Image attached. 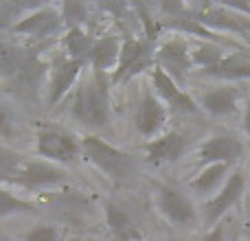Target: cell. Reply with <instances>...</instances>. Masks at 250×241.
<instances>
[{
	"instance_id": "1",
	"label": "cell",
	"mask_w": 250,
	"mask_h": 241,
	"mask_svg": "<svg viewBox=\"0 0 250 241\" xmlns=\"http://www.w3.org/2000/svg\"><path fill=\"white\" fill-rule=\"evenodd\" d=\"M83 154L88 156L92 164L101 169L105 176H110L114 182H125L134 176V158L125 151L117 149V147L108 145L105 141L97 136H88L83 138Z\"/></svg>"
},
{
	"instance_id": "2",
	"label": "cell",
	"mask_w": 250,
	"mask_h": 241,
	"mask_svg": "<svg viewBox=\"0 0 250 241\" xmlns=\"http://www.w3.org/2000/svg\"><path fill=\"white\" fill-rule=\"evenodd\" d=\"M99 73H97L95 81H88L79 88L77 97H75V105H73V114L77 120L90 125V127H104L110 120L108 112V95L105 88L99 81Z\"/></svg>"
},
{
	"instance_id": "3",
	"label": "cell",
	"mask_w": 250,
	"mask_h": 241,
	"mask_svg": "<svg viewBox=\"0 0 250 241\" xmlns=\"http://www.w3.org/2000/svg\"><path fill=\"white\" fill-rule=\"evenodd\" d=\"M246 193V176L242 171H235L233 176H229V180L224 182V186L220 189V193L213 200H208L204 206V220L208 226H217V221L242 200V195Z\"/></svg>"
},
{
	"instance_id": "4",
	"label": "cell",
	"mask_w": 250,
	"mask_h": 241,
	"mask_svg": "<svg viewBox=\"0 0 250 241\" xmlns=\"http://www.w3.org/2000/svg\"><path fill=\"white\" fill-rule=\"evenodd\" d=\"M151 42L149 40H127L121 46V60L112 75V83L127 81L132 75L151 66Z\"/></svg>"
},
{
	"instance_id": "5",
	"label": "cell",
	"mask_w": 250,
	"mask_h": 241,
	"mask_svg": "<svg viewBox=\"0 0 250 241\" xmlns=\"http://www.w3.org/2000/svg\"><path fill=\"white\" fill-rule=\"evenodd\" d=\"M79 149H82L79 142L62 129L46 127L40 129L38 134V151L44 158L57 160V162H75V158L79 156Z\"/></svg>"
},
{
	"instance_id": "6",
	"label": "cell",
	"mask_w": 250,
	"mask_h": 241,
	"mask_svg": "<svg viewBox=\"0 0 250 241\" xmlns=\"http://www.w3.org/2000/svg\"><path fill=\"white\" fill-rule=\"evenodd\" d=\"M158 64L165 73L171 79H178V81H185L187 70L191 68L193 60H191L189 53V44L182 38H173L169 42H165L163 46L158 48Z\"/></svg>"
},
{
	"instance_id": "7",
	"label": "cell",
	"mask_w": 250,
	"mask_h": 241,
	"mask_svg": "<svg viewBox=\"0 0 250 241\" xmlns=\"http://www.w3.org/2000/svg\"><path fill=\"white\" fill-rule=\"evenodd\" d=\"M158 208L169 221L178 226H189L195 221V206L187 195L171 186H160L158 191Z\"/></svg>"
},
{
	"instance_id": "8",
	"label": "cell",
	"mask_w": 250,
	"mask_h": 241,
	"mask_svg": "<svg viewBox=\"0 0 250 241\" xmlns=\"http://www.w3.org/2000/svg\"><path fill=\"white\" fill-rule=\"evenodd\" d=\"M64 180H66V173L62 169L53 167L48 162L33 160V162L22 164L20 171L16 173V178L11 182H18V184L26 186V189H44V186H55Z\"/></svg>"
},
{
	"instance_id": "9",
	"label": "cell",
	"mask_w": 250,
	"mask_h": 241,
	"mask_svg": "<svg viewBox=\"0 0 250 241\" xmlns=\"http://www.w3.org/2000/svg\"><path fill=\"white\" fill-rule=\"evenodd\" d=\"M244 154V145L235 136H213L200 147V158L208 164H230Z\"/></svg>"
},
{
	"instance_id": "10",
	"label": "cell",
	"mask_w": 250,
	"mask_h": 241,
	"mask_svg": "<svg viewBox=\"0 0 250 241\" xmlns=\"http://www.w3.org/2000/svg\"><path fill=\"white\" fill-rule=\"evenodd\" d=\"M154 86H156V90H158V95L171 105L173 112H191L193 114L200 110L198 105H195V101L191 99L187 92H182L180 88L176 86V81H173L160 66L154 68Z\"/></svg>"
},
{
	"instance_id": "11",
	"label": "cell",
	"mask_w": 250,
	"mask_h": 241,
	"mask_svg": "<svg viewBox=\"0 0 250 241\" xmlns=\"http://www.w3.org/2000/svg\"><path fill=\"white\" fill-rule=\"evenodd\" d=\"M62 24V18L57 16L55 9L51 7H42L38 11L29 13L22 22H18L13 29L18 33H29V35H35V38H46V35H53Z\"/></svg>"
},
{
	"instance_id": "12",
	"label": "cell",
	"mask_w": 250,
	"mask_h": 241,
	"mask_svg": "<svg viewBox=\"0 0 250 241\" xmlns=\"http://www.w3.org/2000/svg\"><path fill=\"white\" fill-rule=\"evenodd\" d=\"M83 64L70 60V57H57L55 68H53V79H51V95H48V103L55 105L62 97L68 92L73 81L77 79L79 70Z\"/></svg>"
},
{
	"instance_id": "13",
	"label": "cell",
	"mask_w": 250,
	"mask_h": 241,
	"mask_svg": "<svg viewBox=\"0 0 250 241\" xmlns=\"http://www.w3.org/2000/svg\"><path fill=\"white\" fill-rule=\"evenodd\" d=\"M165 119H167V112L160 105L158 99H154L151 92H145L141 105H138L136 112V127L143 136H154L160 127H163Z\"/></svg>"
},
{
	"instance_id": "14",
	"label": "cell",
	"mask_w": 250,
	"mask_h": 241,
	"mask_svg": "<svg viewBox=\"0 0 250 241\" xmlns=\"http://www.w3.org/2000/svg\"><path fill=\"white\" fill-rule=\"evenodd\" d=\"M207 77L226 79V81H237V79H250V55L246 53H230L224 55V60L208 70H202Z\"/></svg>"
},
{
	"instance_id": "15",
	"label": "cell",
	"mask_w": 250,
	"mask_h": 241,
	"mask_svg": "<svg viewBox=\"0 0 250 241\" xmlns=\"http://www.w3.org/2000/svg\"><path fill=\"white\" fill-rule=\"evenodd\" d=\"M237 99H239V90L233 86H222V88H213V90L204 92L200 97V105L207 112L215 114V117H226V114L237 110Z\"/></svg>"
},
{
	"instance_id": "16",
	"label": "cell",
	"mask_w": 250,
	"mask_h": 241,
	"mask_svg": "<svg viewBox=\"0 0 250 241\" xmlns=\"http://www.w3.org/2000/svg\"><path fill=\"white\" fill-rule=\"evenodd\" d=\"M185 151V138L180 134L171 132L165 134L163 138H156L154 142L147 145V160L154 164L160 162H176Z\"/></svg>"
},
{
	"instance_id": "17",
	"label": "cell",
	"mask_w": 250,
	"mask_h": 241,
	"mask_svg": "<svg viewBox=\"0 0 250 241\" xmlns=\"http://www.w3.org/2000/svg\"><path fill=\"white\" fill-rule=\"evenodd\" d=\"M195 20L200 24L208 26V29H217V31H229V33H239L244 38H248L246 31H244V24L239 20V16L226 11V9L220 7H207L204 11L195 13Z\"/></svg>"
},
{
	"instance_id": "18",
	"label": "cell",
	"mask_w": 250,
	"mask_h": 241,
	"mask_svg": "<svg viewBox=\"0 0 250 241\" xmlns=\"http://www.w3.org/2000/svg\"><path fill=\"white\" fill-rule=\"evenodd\" d=\"M121 60V48H119V40L117 38H101L97 40L95 51H92V66L95 73H104L110 66H114Z\"/></svg>"
},
{
	"instance_id": "19",
	"label": "cell",
	"mask_w": 250,
	"mask_h": 241,
	"mask_svg": "<svg viewBox=\"0 0 250 241\" xmlns=\"http://www.w3.org/2000/svg\"><path fill=\"white\" fill-rule=\"evenodd\" d=\"M97 40H92L90 35H86L83 31L73 29L64 38V46L68 51V57L79 64H86L88 60H92V51H95Z\"/></svg>"
},
{
	"instance_id": "20",
	"label": "cell",
	"mask_w": 250,
	"mask_h": 241,
	"mask_svg": "<svg viewBox=\"0 0 250 241\" xmlns=\"http://www.w3.org/2000/svg\"><path fill=\"white\" fill-rule=\"evenodd\" d=\"M42 79H44V64H40L38 57L31 55L29 60H26V64L22 66V70L13 77V81L20 86V90L31 95V92H35L40 88Z\"/></svg>"
},
{
	"instance_id": "21",
	"label": "cell",
	"mask_w": 250,
	"mask_h": 241,
	"mask_svg": "<svg viewBox=\"0 0 250 241\" xmlns=\"http://www.w3.org/2000/svg\"><path fill=\"white\" fill-rule=\"evenodd\" d=\"M229 167L230 164H208L207 169H202L200 171V176H195V180L191 182V189L195 191V193H211L215 186L222 184V180H224V176L229 173Z\"/></svg>"
},
{
	"instance_id": "22",
	"label": "cell",
	"mask_w": 250,
	"mask_h": 241,
	"mask_svg": "<svg viewBox=\"0 0 250 241\" xmlns=\"http://www.w3.org/2000/svg\"><path fill=\"white\" fill-rule=\"evenodd\" d=\"M31 53L22 51L18 46H0V75L2 77H16L26 64Z\"/></svg>"
},
{
	"instance_id": "23",
	"label": "cell",
	"mask_w": 250,
	"mask_h": 241,
	"mask_svg": "<svg viewBox=\"0 0 250 241\" xmlns=\"http://www.w3.org/2000/svg\"><path fill=\"white\" fill-rule=\"evenodd\" d=\"M108 224L121 241H129V237H134V228L129 224L127 213L117 204H108Z\"/></svg>"
},
{
	"instance_id": "24",
	"label": "cell",
	"mask_w": 250,
	"mask_h": 241,
	"mask_svg": "<svg viewBox=\"0 0 250 241\" xmlns=\"http://www.w3.org/2000/svg\"><path fill=\"white\" fill-rule=\"evenodd\" d=\"M191 60L202 70H208L224 60V51H222L215 42H207V44H200V46L191 53Z\"/></svg>"
},
{
	"instance_id": "25",
	"label": "cell",
	"mask_w": 250,
	"mask_h": 241,
	"mask_svg": "<svg viewBox=\"0 0 250 241\" xmlns=\"http://www.w3.org/2000/svg\"><path fill=\"white\" fill-rule=\"evenodd\" d=\"M22 164L24 162H22L20 156L0 147V180H13Z\"/></svg>"
},
{
	"instance_id": "26",
	"label": "cell",
	"mask_w": 250,
	"mask_h": 241,
	"mask_svg": "<svg viewBox=\"0 0 250 241\" xmlns=\"http://www.w3.org/2000/svg\"><path fill=\"white\" fill-rule=\"evenodd\" d=\"M33 211L29 202H22V200L13 198L11 193L0 189V215H11V213H29Z\"/></svg>"
},
{
	"instance_id": "27",
	"label": "cell",
	"mask_w": 250,
	"mask_h": 241,
	"mask_svg": "<svg viewBox=\"0 0 250 241\" xmlns=\"http://www.w3.org/2000/svg\"><path fill=\"white\" fill-rule=\"evenodd\" d=\"M26 241H60V233L55 226H38L26 235Z\"/></svg>"
},
{
	"instance_id": "28",
	"label": "cell",
	"mask_w": 250,
	"mask_h": 241,
	"mask_svg": "<svg viewBox=\"0 0 250 241\" xmlns=\"http://www.w3.org/2000/svg\"><path fill=\"white\" fill-rule=\"evenodd\" d=\"M64 16H66V20H68L70 24H75V22L86 20V9H83V4L66 2L64 4Z\"/></svg>"
},
{
	"instance_id": "29",
	"label": "cell",
	"mask_w": 250,
	"mask_h": 241,
	"mask_svg": "<svg viewBox=\"0 0 250 241\" xmlns=\"http://www.w3.org/2000/svg\"><path fill=\"white\" fill-rule=\"evenodd\" d=\"M0 134H2V136H7V138L13 134V129H11V117H9V112L2 108V105H0Z\"/></svg>"
},
{
	"instance_id": "30",
	"label": "cell",
	"mask_w": 250,
	"mask_h": 241,
	"mask_svg": "<svg viewBox=\"0 0 250 241\" xmlns=\"http://www.w3.org/2000/svg\"><path fill=\"white\" fill-rule=\"evenodd\" d=\"M200 241H224V228H222V226H215V228L208 230Z\"/></svg>"
},
{
	"instance_id": "31",
	"label": "cell",
	"mask_w": 250,
	"mask_h": 241,
	"mask_svg": "<svg viewBox=\"0 0 250 241\" xmlns=\"http://www.w3.org/2000/svg\"><path fill=\"white\" fill-rule=\"evenodd\" d=\"M244 132L250 136V101L246 103V110H244Z\"/></svg>"
},
{
	"instance_id": "32",
	"label": "cell",
	"mask_w": 250,
	"mask_h": 241,
	"mask_svg": "<svg viewBox=\"0 0 250 241\" xmlns=\"http://www.w3.org/2000/svg\"><path fill=\"white\" fill-rule=\"evenodd\" d=\"M239 20H242L244 31H246V35H248V40H250V18H246V16H239Z\"/></svg>"
},
{
	"instance_id": "33",
	"label": "cell",
	"mask_w": 250,
	"mask_h": 241,
	"mask_svg": "<svg viewBox=\"0 0 250 241\" xmlns=\"http://www.w3.org/2000/svg\"><path fill=\"white\" fill-rule=\"evenodd\" d=\"M246 228H248V235H250V195L246 198Z\"/></svg>"
},
{
	"instance_id": "34",
	"label": "cell",
	"mask_w": 250,
	"mask_h": 241,
	"mask_svg": "<svg viewBox=\"0 0 250 241\" xmlns=\"http://www.w3.org/2000/svg\"><path fill=\"white\" fill-rule=\"evenodd\" d=\"M68 241H88V239H82V237H73V239H68Z\"/></svg>"
},
{
	"instance_id": "35",
	"label": "cell",
	"mask_w": 250,
	"mask_h": 241,
	"mask_svg": "<svg viewBox=\"0 0 250 241\" xmlns=\"http://www.w3.org/2000/svg\"><path fill=\"white\" fill-rule=\"evenodd\" d=\"M0 241H4V239H0Z\"/></svg>"
}]
</instances>
